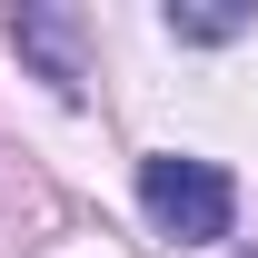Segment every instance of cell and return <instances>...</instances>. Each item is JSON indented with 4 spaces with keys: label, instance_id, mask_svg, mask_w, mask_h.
<instances>
[{
    "label": "cell",
    "instance_id": "1",
    "mask_svg": "<svg viewBox=\"0 0 258 258\" xmlns=\"http://www.w3.org/2000/svg\"><path fill=\"white\" fill-rule=\"evenodd\" d=\"M139 209L159 219V238L179 248H209L238 228V189H228L219 159H189V149H159V159H139Z\"/></svg>",
    "mask_w": 258,
    "mask_h": 258
},
{
    "label": "cell",
    "instance_id": "2",
    "mask_svg": "<svg viewBox=\"0 0 258 258\" xmlns=\"http://www.w3.org/2000/svg\"><path fill=\"white\" fill-rule=\"evenodd\" d=\"M10 40H20V60H40V80H50L60 99H80V80H90V60H80V10H60V0H20Z\"/></svg>",
    "mask_w": 258,
    "mask_h": 258
},
{
    "label": "cell",
    "instance_id": "3",
    "mask_svg": "<svg viewBox=\"0 0 258 258\" xmlns=\"http://www.w3.org/2000/svg\"><path fill=\"white\" fill-rule=\"evenodd\" d=\"M248 10L238 0H169V40H238Z\"/></svg>",
    "mask_w": 258,
    "mask_h": 258
}]
</instances>
